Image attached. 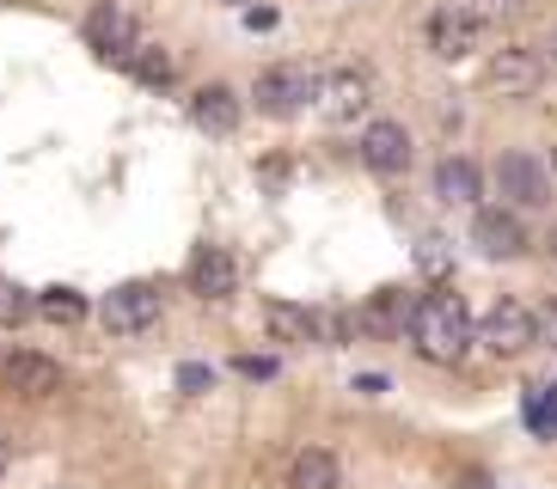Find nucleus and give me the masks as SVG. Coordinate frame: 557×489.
Wrapping results in <instances>:
<instances>
[{"instance_id":"18","label":"nucleus","mask_w":557,"mask_h":489,"mask_svg":"<svg viewBox=\"0 0 557 489\" xmlns=\"http://www.w3.org/2000/svg\"><path fill=\"white\" fill-rule=\"evenodd\" d=\"M478 190H484V178H478L472 160H442L435 165V196H442V202H459V209H466V202H478Z\"/></svg>"},{"instance_id":"30","label":"nucleus","mask_w":557,"mask_h":489,"mask_svg":"<svg viewBox=\"0 0 557 489\" xmlns=\"http://www.w3.org/2000/svg\"><path fill=\"white\" fill-rule=\"evenodd\" d=\"M454 489H496V484H491V477H484V472H466V477H459Z\"/></svg>"},{"instance_id":"4","label":"nucleus","mask_w":557,"mask_h":489,"mask_svg":"<svg viewBox=\"0 0 557 489\" xmlns=\"http://www.w3.org/2000/svg\"><path fill=\"white\" fill-rule=\"evenodd\" d=\"M135 13L129 7H123V0H99V7H92V13H86V43L99 49L104 62H129V49H135Z\"/></svg>"},{"instance_id":"27","label":"nucleus","mask_w":557,"mask_h":489,"mask_svg":"<svg viewBox=\"0 0 557 489\" xmlns=\"http://www.w3.org/2000/svg\"><path fill=\"white\" fill-rule=\"evenodd\" d=\"M178 391H209V367H178Z\"/></svg>"},{"instance_id":"29","label":"nucleus","mask_w":557,"mask_h":489,"mask_svg":"<svg viewBox=\"0 0 557 489\" xmlns=\"http://www.w3.org/2000/svg\"><path fill=\"white\" fill-rule=\"evenodd\" d=\"M356 391H361V398H380V391H386V374H361Z\"/></svg>"},{"instance_id":"6","label":"nucleus","mask_w":557,"mask_h":489,"mask_svg":"<svg viewBox=\"0 0 557 489\" xmlns=\"http://www.w3.org/2000/svg\"><path fill=\"white\" fill-rule=\"evenodd\" d=\"M312 92H319V86H312V74L288 62V67H263V74H258V92H251V98H258L263 116H300Z\"/></svg>"},{"instance_id":"19","label":"nucleus","mask_w":557,"mask_h":489,"mask_svg":"<svg viewBox=\"0 0 557 489\" xmlns=\"http://www.w3.org/2000/svg\"><path fill=\"white\" fill-rule=\"evenodd\" d=\"M123 67H129L141 86H172L178 80V62H172V49H160V43H135Z\"/></svg>"},{"instance_id":"23","label":"nucleus","mask_w":557,"mask_h":489,"mask_svg":"<svg viewBox=\"0 0 557 489\" xmlns=\"http://www.w3.org/2000/svg\"><path fill=\"white\" fill-rule=\"evenodd\" d=\"M527 423H533V435H552V428H557V386L527 398Z\"/></svg>"},{"instance_id":"3","label":"nucleus","mask_w":557,"mask_h":489,"mask_svg":"<svg viewBox=\"0 0 557 489\" xmlns=\"http://www.w3.org/2000/svg\"><path fill=\"white\" fill-rule=\"evenodd\" d=\"M99 318L111 337H135V330H148L153 318H160V293L148 288V281H123V288H111L99 300Z\"/></svg>"},{"instance_id":"25","label":"nucleus","mask_w":557,"mask_h":489,"mask_svg":"<svg viewBox=\"0 0 557 489\" xmlns=\"http://www.w3.org/2000/svg\"><path fill=\"white\" fill-rule=\"evenodd\" d=\"M533 342H545V349H557V300H545V306H533Z\"/></svg>"},{"instance_id":"13","label":"nucleus","mask_w":557,"mask_h":489,"mask_svg":"<svg viewBox=\"0 0 557 489\" xmlns=\"http://www.w3.org/2000/svg\"><path fill=\"white\" fill-rule=\"evenodd\" d=\"M190 288H197L202 300H233V288H239V263H233V251H221V244H197V258H190Z\"/></svg>"},{"instance_id":"34","label":"nucleus","mask_w":557,"mask_h":489,"mask_svg":"<svg viewBox=\"0 0 557 489\" xmlns=\"http://www.w3.org/2000/svg\"><path fill=\"white\" fill-rule=\"evenodd\" d=\"M552 165H557V153H552Z\"/></svg>"},{"instance_id":"28","label":"nucleus","mask_w":557,"mask_h":489,"mask_svg":"<svg viewBox=\"0 0 557 489\" xmlns=\"http://www.w3.org/2000/svg\"><path fill=\"white\" fill-rule=\"evenodd\" d=\"M246 25H251V32H270V25H276V7H251Z\"/></svg>"},{"instance_id":"9","label":"nucleus","mask_w":557,"mask_h":489,"mask_svg":"<svg viewBox=\"0 0 557 489\" xmlns=\"http://www.w3.org/2000/svg\"><path fill=\"white\" fill-rule=\"evenodd\" d=\"M312 98H319V111H325L331 123H356V116L374 104V80H368L361 67H337V74H331Z\"/></svg>"},{"instance_id":"32","label":"nucleus","mask_w":557,"mask_h":489,"mask_svg":"<svg viewBox=\"0 0 557 489\" xmlns=\"http://www.w3.org/2000/svg\"><path fill=\"white\" fill-rule=\"evenodd\" d=\"M221 7H246V0H221Z\"/></svg>"},{"instance_id":"35","label":"nucleus","mask_w":557,"mask_h":489,"mask_svg":"<svg viewBox=\"0 0 557 489\" xmlns=\"http://www.w3.org/2000/svg\"><path fill=\"white\" fill-rule=\"evenodd\" d=\"M62 489H74V484H62Z\"/></svg>"},{"instance_id":"7","label":"nucleus","mask_w":557,"mask_h":489,"mask_svg":"<svg viewBox=\"0 0 557 489\" xmlns=\"http://www.w3.org/2000/svg\"><path fill=\"white\" fill-rule=\"evenodd\" d=\"M496 190L515 202V209H545L552 202V172L540 160H527V153H503L496 160Z\"/></svg>"},{"instance_id":"20","label":"nucleus","mask_w":557,"mask_h":489,"mask_svg":"<svg viewBox=\"0 0 557 489\" xmlns=\"http://www.w3.org/2000/svg\"><path fill=\"white\" fill-rule=\"evenodd\" d=\"M37 318H50V325H81V318H86V293L44 288V293H37Z\"/></svg>"},{"instance_id":"5","label":"nucleus","mask_w":557,"mask_h":489,"mask_svg":"<svg viewBox=\"0 0 557 489\" xmlns=\"http://www.w3.org/2000/svg\"><path fill=\"white\" fill-rule=\"evenodd\" d=\"M545 80V55L540 49H496L491 67H484V86L496 98H533Z\"/></svg>"},{"instance_id":"26","label":"nucleus","mask_w":557,"mask_h":489,"mask_svg":"<svg viewBox=\"0 0 557 489\" xmlns=\"http://www.w3.org/2000/svg\"><path fill=\"white\" fill-rule=\"evenodd\" d=\"M246 379H276V361H263V355H246V361H233Z\"/></svg>"},{"instance_id":"10","label":"nucleus","mask_w":557,"mask_h":489,"mask_svg":"<svg viewBox=\"0 0 557 489\" xmlns=\"http://www.w3.org/2000/svg\"><path fill=\"white\" fill-rule=\"evenodd\" d=\"M361 165L368 172H380V178H398L410 165V135H405V123H368V135H361Z\"/></svg>"},{"instance_id":"2","label":"nucleus","mask_w":557,"mask_h":489,"mask_svg":"<svg viewBox=\"0 0 557 489\" xmlns=\"http://www.w3.org/2000/svg\"><path fill=\"white\" fill-rule=\"evenodd\" d=\"M478 342L491 349V355L515 361L533 349V306H521V300H496L491 312H484V325H478Z\"/></svg>"},{"instance_id":"17","label":"nucleus","mask_w":557,"mask_h":489,"mask_svg":"<svg viewBox=\"0 0 557 489\" xmlns=\"http://www.w3.org/2000/svg\"><path fill=\"white\" fill-rule=\"evenodd\" d=\"M263 325H270L276 342H319V312L288 306V300H270V306H263Z\"/></svg>"},{"instance_id":"12","label":"nucleus","mask_w":557,"mask_h":489,"mask_svg":"<svg viewBox=\"0 0 557 489\" xmlns=\"http://www.w3.org/2000/svg\"><path fill=\"white\" fill-rule=\"evenodd\" d=\"M472 244L484 251V258L508 263V258H521V251H527V227L508 209H478L472 214Z\"/></svg>"},{"instance_id":"1","label":"nucleus","mask_w":557,"mask_h":489,"mask_svg":"<svg viewBox=\"0 0 557 489\" xmlns=\"http://www.w3.org/2000/svg\"><path fill=\"white\" fill-rule=\"evenodd\" d=\"M405 337L423 361L454 367V361H466V349H472V312H466L459 293H417V300H410Z\"/></svg>"},{"instance_id":"8","label":"nucleus","mask_w":557,"mask_h":489,"mask_svg":"<svg viewBox=\"0 0 557 489\" xmlns=\"http://www.w3.org/2000/svg\"><path fill=\"white\" fill-rule=\"evenodd\" d=\"M478 37H484V25H478V18L459 7V0H454V7H435V13H429V49H435L442 62H466V55L478 49Z\"/></svg>"},{"instance_id":"22","label":"nucleus","mask_w":557,"mask_h":489,"mask_svg":"<svg viewBox=\"0 0 557 489\" xmlns=\"http://www.w3.org/2000/svg\"><path fill=\"white\" fill-rule=\"evenodd\" d=\"M459 7H466L478 25H508V18L527 13V0H459Z\"/></svg>"},{"instance_id":"21","label":"nucleus","mask_w":557,"mask_h":489,"mask_svg":"<svg viewBox=\"0 0 557 489\" xmlns=\"http://www.w3.org/2000/svg\"><path fill=\"white\" fill-rule=\"evenodd\" d=\"M25 318H37V293L18 288V281H0V325L13 330V325H25Z\"/></svg>"},{"instance_id":"24","label":"nucleus","mask_w":557,"mask_h":489,"mask_svg":"<svg viewBox=\"0 0 557 489\" xmlns=\"http://www.w3.org/2000/svg\"><path fill=\"white\" fill-rule=\"evenodd\" d=\"M417 263H423L429 276H442L447 263H454V251H447V239H435V233H429V239L417 244Z\"/></svg>"},{"instance_id":"33","label":"nucleus","mask_w":557,"mask_h":489,"mask_svg":"<svg viewBox=\"0 0 557 489\" xmlns=\"http://www.w3.org/2000/svg\"><path fill=\"white\" fill-rule=\"evenodd\" d=\"M552 258H557V233H552Z\"/></svg>"},{"instance_id":"14","label":"nucleus","mask_w":557,"mask_h":489,"mask_svg":"<svg viewBox=\"0 0 557 489\" xmlns=\"http://www.w3.org/2000/svg\"><path fill=\"white\" fill-rule=\"evenodd\" d=\"M190 123H197L202 135H233L239 129V98H233V86H202V92L190 98Z\"/></svg>"},{"instance_id":"31","label":"nucleus","mask_w":557,"mask_h":489,"mask_svg":"<svg viewBox=\"0 0 557 489\" xmlns=\"http://www.w3.org/2000/svg\"><path fill=\"white\" fill-rule=\"evenodd\" d=\"M7 472H13V440L0 435V477H7Z\"/></svg>"},{"instance_id":"15","label":"nucleus","mask_w":557,"mask_h":489,"mask_svg":"<svg viewBox=\"0 0 557 489\" xmlns=\"http://www.w3.org/2000/svg\"><path fill=\"white\" fill-rule=\"evenodd\" d=\"M361 330H374V337H398V330L410 325V293L405 288H380L368 306H361V318H356Z\"/></svg>"},{"instance_id":"11","label":"nucleus","mask_w":557,"mask_h":489,"mask_svg":"<svg viewBox=\"0 0 557 489\" xmlns=\"http://www.w3.org/2000/svg\"><path fill=\"white\" fill-rule=\"evenodd\" d=\"M0 379H7L18 398H50V391H62V361L37 355V349H18V355L0 361Z\"/></svg>"},{"instance_id":"16","label":"nucleus","mask_w":557,"mask_h":489,"mask_svg":"<svg viewBox=\"0 0 557 489\" xmlns=\"http://www.w3.org/2000/svg\"><path fill=\"white\" fill-rule=\"evenodd\" d=\"M288 489H344V465H337L325 447H307V453H295V465H288Z\"/></svg>"}]
</instances>
